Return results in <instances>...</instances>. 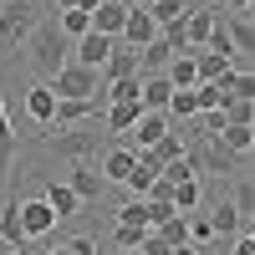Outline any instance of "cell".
<instances>
[{
    "instance_id": "cell-1",
    "label": "cell",
    "mask_w": 255,
    "mask_h": 255,
    "mask_svg": "<svg viewBox=\"0 0 255 255\" xmlns=\"http://www.w3.org/2000/svg\"><path fill=\"white\" fill-rule=\"evenodd\" d=\"M20 51H26V61H31V72H41V77L51 82L61 61H72V41L61 36V26H56V15H41L36 26H31V36L20 41Z\"/></svg>"
},
{
    "instance_id": "cell-2",
    "label": "cell",
    "mask_w": 255,
    "mask_h": 255,
    "mask_svg": "<svg viewBox=\"0 0 255 255\" xmlns=\"http://www.w3.org/2000/svg\"><path fill=\"white\" fill-rule=\"evenodd\" d=\"M41 20L36 0H0V56H10L20 41L31 36V26Z\"/></svg>"
},
{
    "instance_id": "cell-3",
    "label": "cell",
    "mask_w": 255,
    "mask_h": 255,
    "mask_svg": "<svg viewBox=\"0 0 255 255\" xmlns=\"http://www.w3.org/2000/svg\"><path fill=\"white\" fill-rule=\"evenodd\" d=\"M51 92H56V97H97V92H102V72L77 67V61H61L56 77H51Z\"/></svg>"
},
{
    "instance_id": "cell-4",
    "label": "cell",
    "mask_w": 255,
    "mask_h": 255,
    "mask_svg": "<svg viewBox=\"0 0 255 255\" xmlns=\"http://www.w3.org/2000/svg\"><path fill=\"white\" fill-rule=\"evenodd\" d=\"M15 209H20V235H26V240H46V235H56V215H51V204L46 199H15Z\"/></svg>"
},
{
    "instance_id": "cell-5",
    "label": "cell",
    "mask_w": 255,
    "mask_h": 255,
    "mask_svg": "<svg viewBox=\"0 0 255 255\" xmlns=\"http://www.w3.org/2000/svg\"><path fill=\"white\" fill-rule=\"evenodd\" d=\"M46 143H51V153H67V158L77 163V158H87L92 148L102 143V128H97V133H77V128H46Z\"/></svg>"
},
{
    "instance_id": "cell-6",
    "label": "cell",
    "mask_w": 255,
    "mask_h": 255,
    "mask_svg": "<svg viewBox=\"0 0 255 255\" xmlns=\"http://www.w3.org/2000/svg\"><path fill=\"white\" fill-rule=\"evenodd\" d=\"M82 123H102V97H61L51 128H82Z\"/></svg>"
},
{
    "instance_id": "cell-7",
    "label": "cell",
    "mask_w": 255,
    "mask_h": 255,
    "mask_svg": "<svg viewBox=\"0 0 255 255\" xmlns=\"http://www.w3.org/2000/svg\"><path fill=\"white\" fill-rule=\"evenodd\" d=\"M56 92H51V82H31L26 87V97H20V113H26L36 128H51V118H56Z\"/></svg>"
},
{
    "instance_id": "cell-8",
    "label": "cell",
    "mask_w": 255,
    "mask_h": 255,
    "mask_svg": "<svg viewBox=\"0 0 255 255\" xmlns=\"http://www.w3.org/2000/svg\"><path fill=\"white\" fill-rule=\"evenodd\" d=\"M209 143H215V153L225 158H245L255 148V128H240V123H220L215 133H209Z\"/></svg>"
},
{
    "instance_id": "cell-9",
    "label": "cell",
    "mask_w": 255,
    "mask_h": 255,
    "mask_svg": "<svg viewBox=\"0 0 255 255\" xmlns=\"http://www.w3.org/2000/svg\"><path fill=\"white\" fill-rule=\"evenodd\" d=\"M138 168V148H128V143H113L108 153H102V184H128V174Z\"/></svg>"
},
{
    "instance_id": "cell-10",
    "label": "cell",
    "mask_w": 255,
    "mask_h": 255,
    "mask_svg": "<svg viewBox=\"0 0 255 255\" xmlns=\"http://www.w3.org/2000/svg\"><path fill=\"white\" fill-rule=\"evenodd\" d=\"M67 189H72V194H77L82 204H97L108 184H102V174H97V168H92L87 158H77V163H72V174H67Z\"/></svg>"
},
{
    "instance_id": "cell-11",
    "label": "cell",
    "mask_w": 255,
    "mask_h": 255,
    "mask_svg": "<svg viewBox=\"0 0 255 255\" xmlns=\"http://www.w3.org/2000/svg\"><path fill=\"white\" fill-rule=\"evenodd\" d=\"M113 46H118L113 36L87 31V36H77V41H72V61H77V67H92V72H97L102 61H108V51H113Z\"/></svg>"
},
{
    "instance_id": "cell-12",
    "label": "cell",
    "mask_w": 255,
    "mask_h": 255,
    "mask_svg": "<svg viewBox=\"0 0 255 255\" xmlns=\"http://www.w3.org/2000/svg\"><path fill=\"white\" fill-rule=\"evenodd\" d=\"M215 20H220V5L189 10V15H184V46H189V51H204V41H209V31H215Z\"/></svg>"
},
{
    "instance_id": "cell-13",
    "label": "cell",
    "mask_w": 255,
    "mask_h": 255,
    "mask_svg": "<svg viewBox=\"0 0 255 255\" xmlns=\"http://www.w3.org/2000/svg\"><path fill=\"white\" fill-rule=\"evenodd\" d=\"M184 153H189V143H184V138L174 133V128H168V133H163V138H158L153 148H143V153H138V158H143L148 168H153V174H163V168H168V163H174V158H184Z\"/></svg>"
},
{
    "instance_id": "cell-14",
    "label": "cell",
    "mask_w": 255,
    "mask_h": 255,
    "mask_svg": "<svg viewBox=\"0 0 255 255\" xmlns=\"http://www.w3.org/2000/svg\"><path fill=\"white\" fill-rule=\"evenodd\" d=\"M123 46L128 51H143L148 46V41H158V26H153V15H148V10H128V20H123Z\"/></svg>"
},
{
    "instance_id": "cell-15",
    "label": "cell",
    "mask_w": 255,
    "mask_h": 255,
    "mask_svg": "<svg viewBox=\"0 0 255 255\" xmlns=\"http://www.w3.org/2000/svg\"><path fill=\"white\" fill-rule=\"evenodd\" d=\"M41 199L51 204V215H56V220H77V215H82V199H77L72 189H67V179H46Z\"/></svg>"
},
{
    "instance_id": "cell-16",
    "label": "cell",
    "mask_w": 255,
    "mask_h": 255,
    "mask_svg": "<svg viewBox=\"0 0 255 255\" xmlns=\"http://www.w3.org/2000/svg\"><path fill=\"white\" fill-rule=\"evenodd\" d=\"M138 118H143V102H108V108H102V128H108V133H118V138L133 133Z\"/></svg>"
},
{
    "instance_id": "cell-17",
    "label": "cell",
    "mask_w": 255,
    "mask_h": 255,
    "mask_svg": "<svg viewBox=\"0 0 255 255\" xmlns=\"http://www.w3.org/2000/svg\"><path fill=\"white\" fill-rule=\"evenodd\" d=\"M245 225H250V220H245V215H240V209L230 204V199H220L215 209H209V230H215V240H230V235H240Z\"/></svg>"
},
{
    "instance_id": "cell-18",
    "label": "cell",
    "mask_w": 255,
    "mask_h": 255,
    "mask_svg": "<svg viewBox=\"0 0 255 255\" xmlns=\"http://www.w3.org/2000/svg\"><path fill=\"white\" fill-rule=\"evenodd\" d=\"M102 87H108V82H118V77H138V51H128L123 46V41H118V46L108 51V61H102Z\"/></svg>"
},
{
    "instance_id": "cell-19",
    "label": "cell",
    "mask_w": 255,
    "mask_h": 255,
    "mask_svg": "<svg viewBox=\"0 0 255 255\" xmlns=\"http://www.w3.org/2000/svg\"><path fill=\"white\" fill-rule=\"evenodd\" d=\"M123 20H128V5H123V0H102V5L92 10V31L97 36H123Z\"/></svg>"
},
{
    "instance_id": "cell-20",
    "label": "cell",
    "mask_w": 255,
    "mask_h": 255,
    "mask_svg": "<svg viewBox=\"0 0 255 255\" xmlns=\"http://www.w3.org/2000/svg\"><path fill=\"white\" fill-rule=\"evenodd\" d=\"M168 128H174V123H168V113H143V118L133 123V133H128V138H133V143H138V153H143V148H153V143L168 133Z\"/></svg>"
},
{
    "instance_id": "cell-21",
    "label": "cell",
    "mask_w": 255,
    "mask_h": 255,
    "mask_svg": "<svg viewBox=\"0 0 255 255\" xmlns=\"http://www.w3.org/2000/svg\"><path fill=\"white\" fill-rule=\"evenodd\" d=\"M168 204H174V215H199V204H204V179H179L174 194H168Z\"/></svg>"
},
{
    "instance_id": "cell-22",
    "label": "cell",
    "mask_w": 255,
    "mask_h": 255,
    "mask_svg": "<svg viewBox=\"0 0 255 255\" xmlns=\"http://www.w3.org/2000/svg\"><path fill=\"white\" fill-rule=\"evenodd\" d=\"M15 168V128H10V113H5V97H0V189H5Z\"/></svg>"
},
{
    "instance_id": "cell-23",
    "label": "cell",
    "mask_w": 255,
    "mask_h": 255,
    "mask_svg": "<svg viewBox=\"0 0 255 255\" xmlns=\"http://www.w3.org/2000/svg\"><path fill=\"white\" fill-rule=\"evenodd\" d=\"M168 97H174V87H168V77H163V72H158V77H143V92H138L143 113H163V108H168Z\"/></svg>"
},
{
    "instance_id": "cell-24",
    "label": "cell",
    "mask_w": 255,
    "mask_h": 255,
    "mask_svg": "<svg viewBox=\"0 0 255 255\" xmlns=\"http://www.w3.org/2000/svg\"><path fill=\"white\" fill-rule=\"evenodd\" d=\"M0 245H5V250H26V235H20V209H15V199H5V209H0Z\"/></svg>"
},
{
    "instance_id": "cell-25",
    "label": "cell",
    "mask_w": 255,
    "mask_h": 255,
    "mask_svg": "<svg viewBox=\"0 0 255 255\" xmlns=\"http://www.w3.org/2000/svg\"><path fill=\"white\" fill-rule=\"evenodd\" d=\"M225 31H230V46H235V56H245L255 46V31H250V15H220Z\"/></svg>"
},
{
    "instance_id": "cell-26",
    "label": "cell",
    "mask_w": 255,
    "mask_h": 255,
    "mask_svg": "<svg viewBox=\"0 0 255 255\" xmlns=\"http://www.w3.org/2000/svg\"><path fill=\"white\" fill-rule=\"evenodd\" d=\"M194 67H199V82H225L230 72H235V61H230V56H215V51H199Z\"/></svg>"
},
{
    "instance_id": "cell-27",
    "label": "cell",
    "mask_w": 255,
    "mask_h": 255,
    "mask_svg": "<svg viewBox=\"0 0 255 255\" xmlns=\"http://www.w3.org/2000/svg\"><path fill=\"white\" fill-rule=\"evenodd\" d=\"M220 123H240V128H255V102L250 97H230L220 108Z\"/></svg>"
},
{
    "instance_id": "cell-28",
    "label": "cell",
    "mask_w": 255,
    "mask_h": 255,
    "mask_svg": "<svg viewBox=\"0 0 255 255\" xmlns=\"http://www.w3.org/2000/svg\"><path fill=\"white\" fill-rule=\"evenodd\" d=\"M148 15H153V26H174V20L189 15L184 0H148Z\"/></svg>"
},
{
    "instance_id": "cell-29",
    "label": "cell",
    "mask_w": 255,
    "mask_h": 255,
    "mask_svg": "<svg viewBox=\"0 0 255 255\" xmlns=\"http://www.w3.org/2000/svg\"><path fill=\"white\" fill-rule=\"evenodd\" d=\"M56 26H61V36H67V41H77V36L92 31V15H87V10H56Z\"/></svg>"
},
{
    "instance_id": "cell-30",
    "label": "cell",
    "mask_w": 255,
    "mask_h": 255,
    "mask_svg": "<svg viewBox=\"0 0 255 255\" xmlns=\"http://www.w3.org/2000/svg\"><path fill=\"white\" fill-rule=\"evenodd\" d=\"M118 225H138V230H148V204H143V199L118 204Z\"/></svg>"
},
{
    "instance_id": "cell-31",
    "label": "cell",
    "mask_w": 255,
    "mask_h": 255,
    "mask_svg": "<svg viewBox=\"0 0 255 255\" xmlns=\"http://www.w3.org/2000/svg\"><path fill=\"white\" fill-rule=\"evenodd\" d=\"M163 113H168V118H199V102H194V92H174Z\"/></svg>"
},
{
    "instance_id": "cell-32",
    "label": "cell",
    "mask_w": 255,
    "mask_h": 255,
    "mask_svg": "<svg viewBox=\"0 0 255 255\" xmlns=\"http://www.w3.org/2000/svg\"><path fill=\"white\" fill-rule=\"evenodd\" d=\"M113 245H118V250H138V245H143V230H138V225H118V230H113Z\"/></svg>"
},
{
    "instance_id": "cell-33",
    "label": "cell",
    "mask_w": 255,
    "mask_h": 255,
    "mask_svg": "<svg viewBox=\"0 0 255 255\" xmlns=\"http://www.w3.org/2000/svg\"><path fill=\"white\" fill-rule=\"evenodd\" d=\"M184 220H189V215H174V220H163V225H158V235H163L168 245H184V240H189V235H184Z\"/></svg>"
},
{
    "instance_id": "cell-34",
    "label": "cell",
    "mask_w": 255,
    "mask_h": 255,
    "mask_svg": "<svg viewBox=\"0 0 255 255\" xmlns=\"http://www.w3.org/2000/svg\"><path fill=\"white\" fill-rule=\"evenodd\" d=\"M143 255H168V250H174V245H168L163 235H158V230H143V245H138Z\"/></svg>"
},
{
    "instance_id": "cell-35",
    "label": "cell",
    "mask_w": 255,
    "mask_h": 255,
    "mask_svg": "<svg viewBox=\"0 0 255 255\" xmlns=\"http://www.w3.org/2000/svg\"><path fill=\"white\" fill-rule=\"evenodd\" d=\"M61 245H67L72 255H102V245H97L92 235H72V240H61Z\"/></svg>"
},
{
    "instance_id": "cell-36",
    "label": "cell",
    "mask_w": 255,
    "mask_h": 255,
    "mask_svg": "<svg viewBox=\"0 0 255 255\" xmlns=\"http://www.w3.org/2000/svg\"><path fill=\"white\" fill-rule=\"evenodd\" d=\"M255 0H220V15H250Z\"/></svg>"
},
{
    "instance_id": "cell-37",
    "label": "cell",
    "mask_w": 255,
    "mask_h": 255,
    "mask_svg": "<svg viewBox=\"0 0 255 255\" xmlns=\"http://www.w3.org/2000/svg\"><path fill=\"white\" fill-rule=\"evenodd\" d=\"M235 255H255V235H250V225L235 235Z\"/></svg>"
},
{
    "instance_id": "cell-38",
    "label": "cell",
    "mask_w": 255,
    "mask_h": 255,
    "mask_svg": "<svg viewBox=\"0 0 255 255\" xmlns=\"http://www.w3.org/2000/svg\"><path fill=\"white\" fill-rule=\"evenodd\" d=\"M168 255H204V250H199V245H189V240H184V245H174V250H168Z\"/></svg>"
},
{
    "instance_id": "cell-39",
    "label": "cell",
    "mask_w": 255,
    "mask_h": 255,
    "mask_svg": "<svg viewBox=\"0 0 255 255\" xmlns=\"http://www.w3.org/2000/svg\"><path fill=\"white\" fill-rule=\"evenodd\" d=\"M51 5H56V10H77V0H51Z\"/></svg>"
},
{
    "instance_id": "cell-40",
    "label": "cell",
    "mask_w": 255,
    "mask_h": 255,
    "mask_svg": "<svg viewBox=\"0 0 255 255\" xmlns=\"http://www.w3.org/2000/svg\"><path fill=\"white\" fill-rule=\"evenodd\" d=\"M0 255H26V250H5V245H0Z\"/></svg>"
},
{
    "instance_id": "cell-41",
    "label": "cell",
    "mask_w": 255,
    "mask_h": 255,
    "mask_svg": "<svg viewBox=\"0 0 255 255\" xmlns=\"http://www.w3.org/2000/svg\"><path fill=\"white\" fill-rule=\"evenodd\" d=\"M204 5H220V0H204Z\"/></svg>"
},
{
    "instance_id": "cell-42",
    "label": "cell",
    "mask_w": 255,
    "mask_h": 255,
    "mask_svg": "<svg viewBox=\"0 0 255 255\" xmlns=\"http://www.w3.org/2000/svg\"><path fill=\"white\" fill-rule=\"evenodd\" d=\"M113 255H123V250H113Z\"/></svg>"
}]
</instances>
